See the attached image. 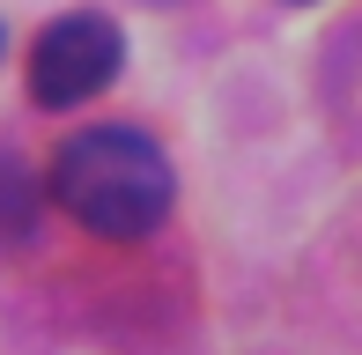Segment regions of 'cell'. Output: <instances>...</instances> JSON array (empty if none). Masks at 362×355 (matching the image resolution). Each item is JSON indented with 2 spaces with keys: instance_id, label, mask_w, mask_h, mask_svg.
I'll list each match as a JSON object with an SVG mask.
<instances>
[{
  "instance_id": "1",
  "label": "cell",
  "mask_w": 362,
  "mask_h": 355,
  "mask_svg": "<svg viewBox=\"0 0 362 355\" xmlns=\"http://www.w3.org/2000/svg\"><path fill=\"white\" fill-rule=\"evenodd\" d=\"M45 192L89 237L141 245V237L163 230V215L177 200V178H170V156L148 134H134V126H81L74 141H59L52 170H45Z\"/></svg>"
},
{
  "instance_id": "2",
  "label": "cell",
  "mask_w": 362,
  "mask_h": 355,
  "mask_svg": "<svg viewBox=\"0 0 362 355\" xmlns=\"http://www.w3.org/2000/svg\"><path fill=\"white\" fill-rule=\"evenodd\" d=\"M119 67H126V37L111 15H59L30 45V96L45 111H74L119 82Z\"/></svg>"
},
{
  "instance_id": "3",
  "label": "cell",
  "mask_w": 362,
  "mask_h": 355,
  "mask_svg": "<svg viewBox=\"0 0 362 355\" xmlns=\"http://www.w3.org/2000/svg\"><path fill=\"white\" fill-rule=\"evenodd\" d=\"M30 230H37V178L15 149H0V252L30 245Z\"/></svg>"
},
{
  "instance_id": "4",
  "label": "cell",
  "mask_w": 362,
  "mask_h": 355,
  "mask_svg": "<svg viewBox=\"0 0 362 355\" xmlns=\"http://www.w3.org/2000/svg\"><path fill=\"white\" fill-rule=\"evenodd\" d=\"M296 8H310V0H296Z\"/></svg>"
}]
</instances>
